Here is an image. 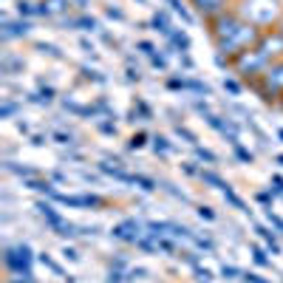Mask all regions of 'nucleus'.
Instances as JSON below:
<instances>
[{"mask_svg": "<svg viewBox=\"0 0 283 283\" xmlns=\"http://www.w3.org/2000/svg\"><path fill=\"white\" fill-rule=\"evenodd\" d=\"M37 210H40V215H43L45 221H48V226L54 229L57 235H63V238H74V235H77L79 226L68 224V221H65V218H63L60 213H57L51 204H43V201H40V204H37Z\"/></svg>", "mask_w": 283, "mask_h": 283, "instance_id": "obj_1", "label": "nucleus"}, {"mask_svg": "<svg viewBox=\"0 0 283 283\" xmlns=\"http://www.w3.org/2000/svg\"><path fill=\"white\" fill-rule=\"evenodd\" d=\"M6 266L11 272H31V247L29 244H20L14 249H6Z\"/></svg>", "mask_w": 283, "mask_h": 283, "instance_id": "obj_2", "label": "nucleus"}, {"mask_svg": "<svg viewBox=\"0 0 283 283\" xmlns=\"http://www.w3.org/2000/svg\"><path fill=\"white\" fill-rule=\"evenodd\" d=\"M238 26H241V23H238L232 14H226V11H224V14H218V17H213V34H215V40H218V43L229 40V37L238 31Z\"/></svg>", "mask_w": 283, "mask_h": 283, "instance_id": "obj_3", "label": "nucleus"}, {"mask_svg": "<svg viewBox=\"0 0 283 283\" xmlns=\"http://www.w3.org/2000/svg\"><path fill=\"white\" fill-rule=\"evenodd\" d=\"M145 235L142 232V226H139V221H122V224L113 226V238H119V241H127V244H139V238Z\"/></svg>", "mask_w": 283, "mask_h": 283, "instance_id": "obj_4", "label": "nucleus"}, {"mask_svg": "<svg viewBox=\"0 0 283 283\" xmlns=\"http://www.w3.org/2000/svg\"><path fill=\"white\" fill-rule=\"evenodd\" d=\"M192 3H195L198 11H201L204 17H210V20L226 11V0H192Z\"/></svg>", "mask_w": 283, "mask_h": 283, "instance_id": "obj_5", "label": "nucleus"}, {"mask_svg": "<svg viewBox=\"0 0 283 283\" xmlns=\"http://www.w3.org/2000/svg\"><path fill=\"white\" fill-rule=\"evenodd\" d=\"M31 31V26L26 20H20V23H6L3 26V40H11V37H26V34Z\"/></svg>", "mask_w": 283, "mask_h": 283, "instance_id": "obj_6", "label": "nucleus"}, {"mask_svg": "<svg viewBox=\"0 0 283 283\" xmlns=\"http://www.w3.org/2000/svg\"><path fill=\"white\" fill-rule=\"evenodd\" d=\"M150 26H153V31H161L164 37H170V34H173V29H170L167 14H164V11H156V14H153V20H150Z\"/></svg>", "mask_w": 283, "mask_h": 283, "instance_id": "obj_7", "label": "nucleus"}, {"mask_svg": "<svg viewBox=\"0 0 283 283\" xmlns=\"http://www.w3.org/2000/svg\"><path fill=\"white\" fill-rule=\"evenodd\" d=\"M198 179H201L204 184H213V187H218V190H224V187H226V181L221 179L218 173H213V170H201V173H198Z\"/></svg>", "mask_w": 283, "mask_h": 283, "instance_id": "obj_8", "label": "nucleus"}, {"mask_svg": "<svg viewBox=\"0 0 283 283\" xmlns=\"http://www.w3.org/2000/svg\"><path fill=\"white\" fill-rule=\"evenodd\" d=\"M170 43L176 45V48H181V54H184V51H190V37H187L184 31H173V34H170Z\"/></svg>", "mask_w": 283, "mask_h": 283, "instance_id": "obj_9", "label": "nucleus"}, {"mask_svg": "<svg viewBox=\"0 0 283 283\" xmlns=\"http://www.w3.org/2000/svg\"><path fill=\"white\" fill-rule=\"evenodd\" d=\"M221 192H224V198H226V201H229V204H232V207H238L241 213H249V210H247V204H244V201H241V198H238V195H235V190H232L229 184H226V187H224V190H221Z\"/></svg>", "mask_w": 283, "mask_h": 283, "instance_id": "obj_10", "label": "nucleus"}, {"mask_svg": "<svg viewBox=\"0 0 283 283\" xmlns=\"http://www.w3.org/2000/svg\"><path fill=\"white\" fill-rule=\"evenodd\" d=\"M71 26H79L82 31H96V20L94 17H77V20H71Z\"/></svg>", "mask_w": 283, "mask_h": 283, "instance_id": "obj_11", "label": "nucleus"}, {"mask_svg": "<svg viewBox=\"0 0 283 283\" xmlns=\"http://www.w3.org/2000/svg\"><path fill=\"white\" fill-rule=\"evenodd\" d=\"M40 260H43V263H45V266H48V269H51V272H57L60 278H65V281H68V278H71V275H65V272H63V266H60L57 260H51V258H48V255H45V252H43V255H40Z\"/></svg>", "mask_w": 283, "mask_h": 283, "instance_id": "obj_12", "label": "nucleus"}, {"mask_svg": "<svg viewBox=\"0 0 283 283\" xmlns=\"http://www.w3.org/2000/svg\"><path fill=\"white\" fill-rule=\"evenodd\" d=\"M258 232H260V238L269 244V249L272 252H281V247H278V241H275V232H269V229H263V226H258Z\"/></svg>", "mask_w": 283, "mask_h": 283, "instance_id": "obj_13", "label": "nucleus"}, {"mask_svg": "<svg viewBox=\"0 0 283 283\" xmlns=\"http://www.w3.org/2000/svg\"><path fill=\"white\" fill-rule=\"evenodd\" d=\"M17 14H20V17H31V14H37V6H31L29 0H20V3H17Z\"/></svg>", "mask_w": 283, "mask_h": 283, "instance_id": "obj_14", "label": "nucleus"}, {"mask_svg": "<svg viewBox=\"0 0 283 283\" xmlns=\"http://www.w3.org/2000/svg\"><path fill=\"white\" fill-rule=\"evenodd\" d=\"M20 65H23V63H20V60H14L11 54H6V57H3V71H6V74H11L14 68H20Z\"/></svg>", "mask_w": 283, "mask_h": 283, "instance_id": "obj_15", "label": "nucleus"}, {"mask_svg": "<svg viewBox=\"0 0 283 283\" xmlns=\"http://www.w3.org/2000/svg\"><path fill=\"white\" fill-rule=\"evenodd\" d=\"M153 147H156V153H170V150H173L164 136H156V139H153Z\"/></svg>", "mask_w": 283, "mask_h": 283, "instance_id": "obj_16", "label": "nucleus"}, {"mask_svg": "<svg viewBox=\"0 0 283 283\" xmlns=\"http://www.w3.org/2000/svg\"><path fill=\"white\" fill-rule=\"evenodd\" d=\"M195 156L204 158V161H210V164H215V161H218V156H215V153H210V150H204V147H198V145H195Z\"/></svg>", "mask_w": 283, "mask_h": 283, "instance_id": "obj_17", "label": "nucleus"}, {"mask_svg": "<svg viewBox=\"0 0 283 283\" xmlns=\"http://www.w3.org/2000/svg\"><path fill=\"white\" fill-rule=\"evenodd\" d=\"M232 147H235V156L241 158V161H247V164L252 161V153H249V150H244V147H241V142H235Z\"/></svg>", "mask_w": 283, "mask_h": 283, "instance_id": "obj_18", "label": "nucleus"}, {"mask_svg": "<svg viewBox=\"0 0 283 283\" xmlns=\"http://www.w3.org/2000/svg\"><path fill=\"white\" fill-rule=\"evenodd\" d=\"M170 6H173V11H176V14H181V17H184V20L190 23V14H187V9H184V6H181V0H167Z\"/></svg>", "mask_w": 283, "mask_h": 283, "instance_id": "obj_19", "label": "nucleus"}, {"mask_svg": "<svg viewBox=\"0 0 283 283\" xmlns=\"http://www.w3.org/2000/svg\"><path fill=\"white\" fill-rule=\"evenodd\" d=\"M221 275H224V278H229V281H235L238 275H244V272L235 269V266H226V263H224V266H221Z\"/></svg>", "mask_w": 283, "mask_h": 283, "instance_id": "obj_20", "label": "nucleus"}, {"mask_svg": "<svg viewBox=\"0 0 283 283\" xmlns=\"http://www.w3.org/2000/svg\"><path fill=\"white\" fill-rule=\"evenodd\" d=\"M252 252H255V263H258V266H266V263H269V258L263 255V249L260 247H252Z\"/></svg>", "mask_w": 283, "mask_h": 283, "instance_id": "obj_21", "label": "nucleus"}, {"mask_svg": "<svg viewBox=\"0 0 283 283\" xmlns=\"http://www.w3.org/2000/svg\"><path fill=\"white\" fill-rule=\"evenodd\" d=\"M145 142H147V136H145V133H136L133 139H130V150H139V147H145Z\"/></svg>", "mask_w": 283, "mask_h": 283, "instance_id": "obj_22", "label": "nucleus"}, {"mask_svg": "<svg viewBox=\"0 0 283 283\" xmlns=\"http://www.w3.org/2000/svg\"><path fill=\"white\" fill-rule=\"evenodd\" d=\"M224 88L229 91V94H232V96H238V94H241V85H238L235 79H224Z\"/></svg>", "mask_w": 283, "mask_h": 283, "instance_id": "obj_23", "label": "nucleus"}, {"mask_svg": "<svg viewBox=\"0 0 283 283\" xmlns=\"http://www.w3.org/2000/svg\"><path fill=\"white\" fill-rule=\"evenodd\" d=\"M37 51H43V54H51V57H60V51H57L54 45H48V43H37Z\"/></svg>", "mask_w": 283, "mask_h": 283, "instance_id": "obj_24", "label": "nucleus"}, {"mask_svg": "<svg viewBox=\"0 0 283 283\" xmlns=\"http://www.w3.org/2000/svg\"><path fill=\"white\" fill-rule=\"evenodd\" d=\"M176 133H179V136H184V139H187L190 145H195V142H198V139H195V133H190V130H187V127H181V125L176 127Z\"/></svg>", "mask_w": 283, "mask_h": 283, "instance_id": "obj_25", "label": "nucleus"}, {"mask_svg": "<svg viewBox=\"0 0 283 283\" xmlns=\"http://www.w3.org/2000/svg\"><path fill=\"white\" fill-rule=\"evenodd\" d=\"M14 111H17V105H14V102H6V105L0 108V116H3V119H9V116H11Z\"/></svg>", "mask_w": 283, "mask_h": 283, "instance_id": "obj_26", "label": "nucleus"}, {"mask_svg": "<svg viewBox=\"0 0 283 283\" xmlns=\"http://www.w3.org/2000/svg\"><path fill=\"white\" fill-rule=\"evenodd\" d=\"M241 278H244V281H247V283H266V281H263V278H260V275H255V272H244Z\"/></svg>", "mask_w": 283, "mask_h": 283, "instance_id": "obj_27", "label": "nucleus"}, {"mask_svg": "<svg viewBox=\"0 0 283 283\" xmlns=\"http://www.w3.org/2000/svg\"><path fill=\"white\" fill-rule=\"evenodd\" d=\"M198 215H201L204 221H215V213L210 210V207H198Z\"/></svg>", "mask_w": 283, "mask_h": 283, "instance_id": "obj_28", "label": "nucleus"}, {"mask_svg": "<svg viewBox=\"0 0 283 283\" xmlns=\"http://www.w3.org/2000/svg\"><path fill=\"white\" fill-rule=\"evenodd\" d=\"M181 167H184V173H190V176H198V173H201V170L195 167V164H192V161H184V164H181Z\"/></svg>", "mask_w": 283, "mask_h": 283, "instance_id": "obj_29", "label": "nucleus"}, {"mask_svg": "<svg viewBox=\"0 0 283 283\" xmlns=\"http://www.w3.org/2000/svg\"><path fill=\"white\" fill-rule=\"evenodd\" d=\"M54 139L60 142V145H71V136H68V133H63V130H57V133H54Z\"/></svg>", "mask_w": 283, "mask_h": 283, "instance_id": "obj_30", "label": "nucleus"}, {"mask_svg": "<svg viewBox=\"0 0 283 283\" xmlns=\"http://www.w3.org/2000/svg\"><path fill=\"white\" fill-rule=\"evenodd\" d=\"M99 130L102 133H116V125L113 122H99Z\"/></svg>", "mask_w": 283, "mask_h": 283, "instance_id": "obj_31", "label": "nucleus"}, {"mask_svg": "<svg viewBox=\"0 0 283 283\" xmlns=\"http://www.w3.org/2000/svg\"><path fill=\"white\" fill-rule=\"evenodd\" d=\"M269 224H275L278 229H283V218L281 215H275V213H269Z\"/></svg>", "mask_w": 283, "mask_h": 283, "instance_id": "obj_32", "label": "nucleus"}, {"mask_svg": "<svg viewBox=\"0 0 283 283\" xmlns=\"http://www.w3.org/2000/svg\"><path fill=\"white\" fill-rule=\"evenodd\" d=\"M108 17H113V20H125V14L119 9H108Z\"/></svg>", "mask_w": 283, "mask_h": 283, "instance_id": "obj_33", "label": "nucleus"}, {"mask_svg": "<svg viewBox=\"0 0 283 283\" xmlns=\"http://www.w3.org/2000/svg\"><path fill=\"white\" fill-rule=\"evenodd\" d=\"M139 48H142L145 54H150V57L156 54V48H153V45H150V43H139Z\"/></svg>", "mask_w": 283, "mask_h": 283, "instance_id": "obj_34", "label": "nucleus"}, {"mask_svg": "<svg viewBox=\"0 0 283 283\" xmlns=\"http://www.w3.org/2000/svg\"><path fill=\"white\" fill-rule=\"evenodd\" d=\"M150 60H153V65H156V68H164V65H167V63H164V57H158V54H153Z\"/></svg>", "mask_w": 283, "mask_h": 283, "instance_id": "obj_35", "label": "nucleus"}, {"mask_svg": "<svg viewBox=\"0 0 283 283\" xmlns=\"http://www.w3.org/2000/svg\"><path fill=\"white\" fill-rule=\"evenodd\" d=\"M63 255H65L68 260H79V255H77V252H74V249H68V247L63 249Z\"/></svg>", "mask_w": 283, "mask_h": 283, "instance_id": "obj_36", "label": "nucleus"}, {"mask_svg": "<svg viewBox=\"0 0 283 283\" xmlns=\"http://www.w3.org/2000/svg\"><path fill=\"white\" fill-rule=\"evenodd\" d=\"M108 283H122V275L111 269V275H108Z\"/></svg>", "mask_w": 283, "mask_h": 283, "instance_id": "obj_37", "label": "nucleus"}, {"mask_svg": "<svg viewBox=\"0 0 283 283\" xmlns=\"http://www.w3.org/2000/svg\"><path fill=\"white\" fill-rule=\"evenodd\" d=\"M77 3H79V6H85V3H88V0H77Z\"/></svg>", "mask_w": 283, "mask_h": 283, "instance_id": "obj_38", "label": "nucleus"}, {"mask_svg": "<svg viewBox=\"0 0 283 283\" xmlns=\"http://www.w3.org/2000/svg\"><path fill=\"white\" fill-rule=\"evenodd\" d=\"M278 161H281V164H283V156H278Z\"/></svg>", "mask_w": 283, "mask_h": 283, "instance_id": "obj_39", "label": "nucleus"}, {"mask_svg": "<svg viewBox=\"0 0 283 283\" xmlns=\"http://www.w3.org/2000/svg\"><path fill=\"white\" fill-rule=\"evenodd\" d=\"M139 3H145V0H139Z\"/></svg>", "mask_w": 283, "mask_h": 283, "instance_id": "obj_40", "label": "nucleus"}]
</instances>
